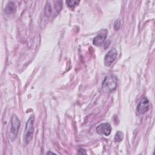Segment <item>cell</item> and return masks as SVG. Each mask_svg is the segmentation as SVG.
Listing matches in <instances>:
<instances>
[{
    "mask_svg": "<svg viewBox=\"0 0 155 155\" xmlns=\"http://www.w3.org/2000/svg\"><path fill=\"white\" fill-rule=\"evenodd\" d=\"M45 15L46 17H49L50 15H53V9L49 3H47L45 7Z\"/></svg>",
    "mask_w": 155,
    "mask_h": 155,
    "instance_id": "cell-10",
    "label": "cell"
},
{
    "mask_svg": "<svg viewBox=\"0 0 155 155\" xmlns=\"http://www.w3.org/2000/svg\"><path fill=\"white\" fill-rule=\"evenodd\" d=\"M118 79L114 75H109L105 78L102 84L103 90L106 93H111L117 88Z\"/></svg>",
    "mask_w": 155,
    "mask_h": 155,
    "instance_id": "cell-1",
    "label": "cell"
},
{
    "mask_svg": "<svg viewBox=\"0 0 155 155\" xmlns=\"http://www.w3.org/2000/svg\"><path fill=\"white\" fill-rule=\"evenodd\" d=\"M65 3H66L68 7H69L70 8H73V9L79 4V1H72V0H69V1H67Z\"/></svg>",
    "mask_w": 155,
    "mask_h": 155,
    "instance_id": "cell-12",
    "label": "cell"
},
{
    "mask_svg": "<svg viewBox=\"0 0 155 155\" xmlns=\"http://www.w3.org/2000/svg\"><path fill=\"white\" fill-rule=\"evenodd\" d=\"M47 154H55V153H53V152H50V151H49V152H47Z\"/></svg>",
    "mask_w": 155,
    "mask_h": 155,
    "instance_id": "cell-15",
    "label": "cell"
},
{
    "mask_svg": "<svg viewBox=\"0 0 155 155\" xmlns=\"http://www.w3.org/2000/svg\"><path fill=\"white\" fill-rule=\"evenodd\" d=\"M124 139V134L121 131H118L117 132V133L115 134V142H121L122 141V140H123Z\"/></svg>",
    "mask_w": 155,
    "mask_h": 155,
    "instance_id": "cell-11",
    "label": "cell"
},
{
    "mask_svg": "<svg viewBox=\"0 0 155 155\" xmlns=\"http://www.w3.org/2000/svg\"><path fill=\"white\" fill-rule=\"evenodd\" d=\"M79 153H80V154H86V152L85 151V150H84V149L80 148L79 150Z\"/></svg>",
    "mask_w": 155,
    "mask_h": 155,
    "instance_id": "cell-14",
    "label": "cell"
},
{
    "mask_svg": "<svg viewBox=\"0 0 155 155\" xmlns=\"http://www.w3.org/2000/svg\"><path fill=\"white\" fill-rule=\"evenodd\" d=\"M16 9H17V7H16L15 3L13 1H10V2H9L7 5L6 6V7L5 8V12L7 14H12V13H14L15 12Z\"/></svg>",
    "mask_w": 155,
    "mask_h": 155,
    "instance_id": "cell-8",
    "label": "cell"
},
{
    "mask_svg": "<svg viewBox=\"0 0 155 155\" xmlns=\"http://www.w3.org/2000/svg\"><path fill=\"white\" fill-rule=\"evenodd\" d=\"M150 108V103L147 98L144 97L140 101L137 107V111L139 114H144L147 113Z\"/></svg>",
    "mask_w": 155,
    "mask_h": 155,
    "instance_id": "cell-5",
    "label": "cell"
},
{
    "mask_svg": "<svg viewBox=\"0 0 155 155\" xmlns=\"http://www.w3.org/2000/svg\"><path fill=\"white\" fill-rule=\"evenodd\" d=\"M96 132L101 135L109 136L111 132V127L108 123L101 124L97 127Z\"/></svg>",
    "mask_w": 155,
    "mask_h": 155,
    "instance_id": "cell-6",
    "label": "cell"
},
{
    "mask_svg": "<svg viewBox=\"0 0 155 155\" xmlns=\"http://www.w3.org/2000/svg\"><path fill=\"white\" fill-rule=\"evenodd\" d=\"M121 27V21L120 20H116L114 23V29L115 31H118Z\"/></svg>",
    "mask_w": 155,
    "mask_h": 155,
    "instance_id": "cell-13",
    "label": "cell"
},
{
    "mask_svg": "<svg viewBox=\"0 0 155 155\" xmlns=\"http://www.w3.org/2000/svg\"><path fill=\"white\" fill-rule=\"evenodd\" d=\"M21 121L20 119L15 115H13L11 119V127H10V139L13 140L15 139L18 133L20 128Z\"/></svg>",
    "mask_w": 155,
    "mask_h": 155,
    "instance_id": "cell-3",
    "label": "cell"
},
{
    "mask_svg": "<svg viewBox=\"0 0 155 155\" xmlns=\"http://www.w3.org/2000/svg\"><path fill=\"white\" fill-rule=\"evenodd\" d=\"M63 4L62 1H57L54 5V13H53V16L56 17L58 15V13L60 12V11L62 9Z\"/></svg>",
    "mask_w": 155,
    "mask_h": 155,
    "instance_id": "cell-9",
    "label": "cell"
},
{
    "mask_svg": "<svg viewBox=\"0 0 155 155\" xmlns=\"http://www.w3.org/2000/svg\"><path fill=\"white\" fill-rule=\"evenodd\" d=\"M118 52L116 49H112L104 57V64L107 67L110 66L116 59Z\"/></svg>",
    "mask_w": 155,
    "mask_h": 155,
    "instance_id": "cell-4",
    "label": "cell"
},
{
    "mask_svg": "<svg viewBox=\"0 0 155 155\" xmlns=\"http://www.w3.org/2000/svg\"><path fill=\"white\" fill-rule=\"evenodd\" d=\"M107 35V31L106 30H104L103 32L99 33L96 37H95L93 41V44L96 46H101L105 41Z\"/></svg>",
    "mask_w": 155,
    "mask_h": 155,
    "instance_id": "cell-7",
    "label": "cell"
},
{
    "mask_svg": "<svg viewBox=\"0 0 155 155\" xmlns=\"http://www.w3.org/2000/svg\"><path fill=\"white\" fill-rule=\"evenodd\" d=\"M34 121L35 118L33 116H31L28 119L25 125V129L24 134V139L26 144L30 143L33 138L34 132Z\"/></svg>",
    "mask_w": 155,
    "mask_h": 155,
    "instance_id": "cell-2",
    "label": "cell"
}]
</instances>
